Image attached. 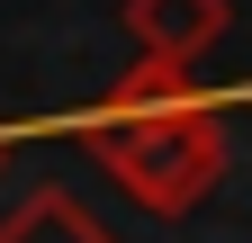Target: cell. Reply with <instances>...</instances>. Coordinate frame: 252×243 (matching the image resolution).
<instances>
[{"label": "cell", "instance_id": "277c9868", "mask_svg": "<svg viewBox=\"0 0 252 243\" xmlns=\"http://www.w3.org/2000/svg\"><path fill=\"white\" fill-rule=\"evenodd\" d=\"M189 99H198L189 63H135V72L99 99V117H144V108H189Z\"/></svg>", "mask_w": 252, "mask_h": 243}, {"label": "cell", "instance_id": "5b68a950", "mask_svg": "<svg viewBox=\"0 0 252 243\" xmlns=\"http://www.w3.org/2000/svg\"><path fill=\"white\" fill-rule=\"evenodd\" d=\"M0 144H9V135H0Z\"/></svg>", "mask_w": 252, "mask_h": 243}, {"label": "cell", "instance_id": "7a4b0ae2", "mask_svg": "<svg viewBox=\"0 0 252 243\" xmlns=\"http://www.w3.org/2000/svg\"><path fill=\"white\" fill-rule=\"evenodd\" d=\"M225 0H126V36L144 45V63H198L225 36Z\"/></svg>", "mask_w": 252, "mask_h": 243}, {"label": "cell", "instance_id": "3957f363", "mask_svg": "<svg viewBox=\"0 0 252 243\" xmlns=\"http://www.w3.org/2000/svg\"><path fill=\"white\" fill-rule=\"evenodd\" d=\"M0 243H117V234L90 216L72 189H36L27 207H9V216H0Z\"/></svg>", "mask_w": 252, "mask_h": 243}, {"label": "cell", "instance_id": "6da1fadb", "mask_svg": "<svg viewBox=\"0 0 252 243\" xmlns=\"http://www.w3.org/2000/svg\"><path fill=\"white\" fill-rule=\"evenodd\" d=\"M90 153L108 162V180L126 198L144 207V216H189L216 180H225V108L189 99V108H144V117H81Z\"/></svg>", "mask_w": 252, "mask_h": 243}]
</instances>
